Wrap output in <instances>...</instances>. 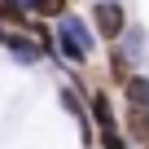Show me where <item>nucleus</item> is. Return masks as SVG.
<instances>
[{"instance_id": "0eeeda50", "label": "nucleus", "mask_w": 149, "mask_h": 149, "mask_svg": "<svg viewBox=\"0 0 149 149\" xmlns=\"http://www.w3.org/2000/svg\"><path fill=\"white\" fill-rule=\"evenodd\" d=\"M132 145H140L145 136H149V114L145 110H132V105H123V127H118Z\"/></svg>"}, {"instance_id": "f03ea898", "label": "nucleus", "mask_w": 149, "mask_h": 149, "mask_svg": "<svg viewBox=\"0 0 149 149\" xmlns=\"http://www.w3.org/2000/svg\"><path fill=\"white\" fill-rule=\"evenodd\" d=\"M92 31H97V40H105V44H114L123 31H127V9H123V0H97L92 5Z\"/></svg>"}, {"instance_id": "ddd939ff", "label": "nucleus", "mask_w": 149, "mask_h": 149, "mask_svg": "<svg viewBox=\"0 0 149 149\" xmlns=\"http://www.w3.org/2000/svg\"><path fill=\"white\" fill-rule=\"evenodd\" d=\"M140 149H149V136H145V140H140Z\"/></svg>"}, {"instance_id": "f8f14e48", "label": "nucleus", "mask_w": 149, "mask_h": 149, "mask_svg": "<svg viewBox=\"0 0 149 149\" xmlns=\"http://www.w3.org/2000/svg\"><path fill=\"white\" fill-rule=\"evenodd\" d=\"M18 5H22V9H26V13H35V0H18Z\"/></svg>"}, {"instance_id": "20e7f679", "label": "nucleus", "mask_w": 149, "mask_h": 149, "mask_svg": "<svg viewBox=\"0 0 149 149\" xmlns=\"http://www.w3.org/2000/svg\"><path fill=\"white\" fill-rule=\"evenodd\" d=\"M88 118L97 132H110L118 127V114H114V101H110V88H92L88 92Z\"/></svg>"}, {"instance_id": "39448f33", "label": "nucleus", "mask_w": 149, "mask_h": 149, "mask_svg": "<svg viewBox=\"0 0 149 149\" xmlns=\"http://www.w3.org/2000/svg\"><path fill=\"white\" fill-rule=\"evenodd\" d=\"M105 70H110V88H123L132 74H136V66H132V57L118 48V40L105 44Z\"/></svg>"}, {"instance_id": "9b49d317", "label": "nucleus", "mask_w": 149, "mask_h": 149, "mask_svg": "<svg viewBox=\"0 0 149 149\" xmlns=\"http://www.w3.org/2000/svg\"><path fill=\"white\" fill-rule=\"evenodd\" d=\"M97 145H101V149H132V140H127L118 127H110V132H97Z\"/></svg>"}, {"instance_id": "7ed1b4c3", "label": "nucleus", "mask_w": 149, "mask_h": 149, "mask_svg": "<svg viewBox=\"0 0 149 149\" xmlns=\"http://www.w3.org/2000/svg\"><path fill=\"white\" fill-rule=\"evenodd\" d=\"M0 48H5L18 66H40L44 61V53H40V44L26 35V31H5V40H0Z\"/></svg>"}, {"instance_id": "423d86ee", "label": "nucleus", "mask_w": 149, "mask_h": 149, "mask_svg": "<svg viewBox=\"0 0 149 149\" xmlns=\"http://www.w3.org/2000/svg\"><path fill=\"white\" fill-rule=\"evenodd\" d=\"M123 105H132V110H145L149 114V74H132V79L123 84Z\"/></svg>"}, {"instance_id": "2eb2a0df", "label": "nucleus", "mask_w": 149, "mask_h": 149, "mask_svg": "<svg viewBox=\"0 0 149 149\" xmlns=\"http://www.w3.org/2000/svg\"><path fill=\"white\" fill-rule=\"evenodd\" d=\"M70 5H74V0H70Z\"/></svg>"}, {"instance_id": "f257e3e1", "label": "nucleus", "mask_w": 149, "mask_h": 149, "mask_svg": "<svg viewBox=\"0 0 149 149\" xmlns=\"http://www.w3.org/2000/svg\"><path fill=\"white\" fill-rule=\"evenodd\" d=\"M53 40H57V48H53V57H61L66 66H74V70H84L88 66V57L97 53V31H92V22L88 18H79V13H61L57 22H53Z\"/></svg>"}, {"instance_id": "1a4fd4ad", "label": "nucleus", "mask_w": 149, "mask_h": 149, "mask_svg": "<svg viewBox=\"0 0 149 149\" xmlns=\"http://www.w3.org/2000/svg\"><path fill=\"white\" fill-rule=\"evenodd\" d=\"M31 22V13L18 5V0H0V26H5V31H22Z\"/></svg>"}, {"instance_id": "6e6552de", "label": "nucleus", "mask_w": 149, "mask_h": 149, "mask_svg": "<svg viewBox=\"0 0 149 149\" xmlns=\"http://www.w3.org/2000/svg\"><path fill=\"white\" fill-rule=\"evenodd\" d=\"M118 40H123L118 48L132 57V66H140V57H145V26H132V22H127V31H123Z\"/></svg>"}, {"instance_id": "4468645a", "label": "nucleus", "mask_w": 149, "mask_h": 149, "mask_svg": "<svg viewBox=\"0 0 149 149\" xmlns=\"http://www.w3.org/2000/svg\"><path fill=\"white\" fill-rule=\"evenodd\" d=\"M0 40H5V26H0Z\"/></svg>"}, {"instance_id": "9d476101", "label": "nucleus", "mask_w": 149, "mask_h": 149, "mask_svg": "<svg viewBox=\"0 0 149 149\" xmlns=\"http://www.w3.org/2000/svg\"><path fill=\"white\" fill-rule=\"evenodd\" d=\"M61 13H70V0H35V18H61Z\"/></svg>"}]
</instances>
